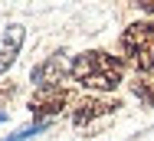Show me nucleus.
Returning a JSON list of instances; mask_svg holds the SVG:
<instances>
[{"mask_svg":"<svg viewBox=\"0 0 154 141\" xmlns=\"http://www.w3.org/2000/svg\"><path fill=\"white\" fill-rule=\"evenodd\" d=\"M69 79L89 92H115L125 82V59L105 49H85L69 62Z\"/></svg>","mask_w":154,"mask_h":141,"instance_id":"obj_1","label":"nucleus"},{"mask_svg":"<svg viewBox=\"0 0 154 141\" xmlns=\"http://www.w3.org/2000/svg\"><path fill=\"white\" fill-rule=\"evenodd\" d=\"M122 56H125V62L134 66V76L154 72V23L138 20V23H128L125 27Z\"/></svg>","mask_w":154,"mask_h":141,"instance_id":"obj_2","label":"nucleus"},{"mask_svg":"<svg viewBox=\"0 0 154 141\" xmlns=\"http://www.w3.org/2000/svg\"><path fill=\"white\" fill-rule=\"evenodd\" d=\"M72 102V92L66 85H53V89H36L30 99V115L33 121H49Z\"/></svg>","mask_w":154,"mask_h":141,"instance_id":"obj_3","label":"nucleus"},{"mask_svg":"<svg viewBox=\"0 0 154 141\" xmlns=\"http://www.w3.org/2000/svg\"><path fill=\"white\" fill-rule=\"evenodd\" d=\"M118 108H122V102H118V99H105V95H85V99H79V102H75V108H72V121H75L79 128H85V125H95L98 118L115 115Z\"/></svg>","mask_w":154,"mask_h":141,"instance_id":"obj_4","label":"nucleus"},{"mask_svg":"<svg viewBox=\"0 0 154 141\" xmlns=\"http://www.w3.org/2000/svg\"><path fill=\"white\" fill-rule=\"evenodd\" d=\"M66 76H69V62L62 53H53L43 62H36L30 72V82L36 89H53V85H66Z\"/></svg>","mask_w":154,"mask_h":141,"instance_id":"obj_5","label":"nucleus"},{"mask_svg":"<svg viewBox=\"0 0 154 141\" xmlns=\"http://www.w3.org/2000/svg\"><path fill=\"white\" fill-rule=\"evenodd\" d=\"M23 39H26V30L20 27V23H10V27L0 33V76H3V72L17 62Z\"/></svg>","mask_w":154,"mask_h":141,"instance_id":"obj_6","label":"nucleus"},{"mask_svg":"<svg viewBox=\"0 0 154 141\" xmlns=\"http://www.w3.org/2000/svg\"><path fill=\"white\" fill-rule=\"evenodd\" d=\"M131 92H134L138 102H144L148 108H154V72L134 76V79H131Z\"/></svg>","mask_w":154,"mask_h":141,"instance_id":"obj_7","label":"nucleus"},{"mask_svg":"<svg viewBox=\"0 0 154 141\" xmlns=\"http://www.w3.org/2000/svg\"><path fill=\"white\" fill-rule=\"evenodd\" d=\"M49 128V121H30V125H20L13 135H7L3 141H30V138H36V135H43Z\"/></svg>","mask_w":154,"mask_h":141,"instance_id":"obj_8","label":"nucleus"},{"mask_svg":"<svg viewBox=\"0 0 154 141\" xmlns=\"http://www.w3.org/2000/svg\"><path fill=\"white\" fill-rule=\"evenodd\" d=\"M138 10H144V13H154V0H141V3H134Z\"/></svg>","mask_w":154,"mask_h":141,"instance_id":"obj_9","label":"nucleus"},{"mask_svg":"<svg viewBox=\"0 0 154 141\" xmlns=\"http://www.w3.org/2000/svg\"><path fill=\"white\" fill-rule=\"evenodd\" d=\"M7 118H10V115H7V112H3V108H0V125H3V121H7Z\"/></svg>","mask_w":154,"mask_h":141,"instance_id":"obj_10","label":"nucleus"}]
</instances>
